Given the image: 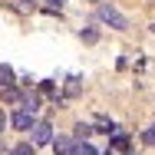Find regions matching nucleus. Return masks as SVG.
I'll use <instances>...</instances> for the list:
<instances>
[{"instance_id":"f03ea898","label":"nucleus","mask_w":155,"mask_h":155,"mask_svg":"<svg viewBox=\"0 0 155 155\" xmlns=\"http://www.w3.org/2000/svg\"><path fill=\"white\" fill-rule=\"evenodd\" d=\"M30 135H33V149L53 142V129H50V122H43V119H36V122L30 125Z\"/></svg>"},{"instance_id":"0eeeda50","label":"nucleus","mask_w":155,"mask_h":155,"mask_svg":"<svg viewBox=\"0 0 155 155\" xmlns=\"http://www.w3.org/2000/svg\"><path fill=\"white\" fill-rule=\"evenodd\" d=\"M79 40H83V43H96V40H99V33H96L93 23H86V27L79 30Z\"/></svg>"},{"instance_id":"39448f33","label":"nucleus","mask_w":155,"mask_h":155,"mask_svg":"<svg viewBox=\"0 0 155 155\" xmlns=\"http://www.w3.org/2000/svg\"><path fill=\"white\" fill-rule=\"evenodd\" d=\"M3 3L17 13H33V0H3Z\"/></svg>"},{"instance_id":"1a4fd4ad","label":"nucleus","mask_w":155,"mask_h":155,"mask_svg":"<svg viewBox=\"0 0 155 155\" xmlns=\"http://www.w3.org/2000/svg\"><path fill=\"white\" fill-rule=\"evenodd\" d=\"M0 86H13V69L7 63H0Z\"/></svg>"},{"instance_id":"f257e3e1","label":"nucleus","mask_w":155,"mask_h":155,"mask_svg":"<svg viewBox=\"0 0 155 155\" xmlns=\"http://www.w3.org/2000/svg\"><path fill=\"white\" fill-rule=\"evenodd\" d=\"M99 20H106V23L116 27V30H129V20H125L112 3H99Z\"/></svg>"},{"instance_id":"423d86ee","label":"nucleus","mask_w":155,"mask_h":155,"mask_svg":"<svg viewBox=\"0 0 155 155\" xmlns=\"http://www.w3.org/2000/svg\"><path fill=\"white\" fill-rule=\"evenodd\" d=\"M0 99H3V102H17V99H20V89H17V86H0Z\"/></svg>"},{"instance_id":"7ed1b4c3","label":"nucleus","mask_w":155,"mask_h":155,"mask_svg":"<svg viewBox=\"0 0 155 155\" xmlns=\"http://www.w3.org/2000/svg\"><path fill=\"white\" fill-rule=\"evenodd\" d=\"M53 152L56 155H76V142L69 135H60V139H53Z\"/></svg>"},{"instance_id":"9d476101","label":"nucleus","mask_w":155,"mask_h":155,"mask_svg":"<svg viewBox=\"0 0 155 155\" xmlns=\"http://www.w3.org/2000/svg\"><path fill=\"white\" fill-rule=\"evenodd\" d=\"M112 145H116L119 152H129V135H125V132H116V139H112Z\"/></svg>"},{"instance_id":"f3484780","label":"nucleus","mask_w":155,"mask_h":155,"mask_svg":"<svg viewBox=\"0 0 155 155\" xmlns=\"http://www.w3.org/2000/svg\"><path fill=\"white\" fill-rule=\"evenodd\" d=\"M109 155H112V152H109Z\"/></svg>"},{"instance_id":"20e7f679","label":"nucleus","mask_w":155,"mask_h":155,"mask_svg":"<svg viewBox=\"0 0 155 155\" xmlns=\"http://www.w3.org/2000/svg\"><path fill=\"white\" fill-rule=\"evenodd\" d=\"M33 125V116L27 112V109H20V112H13V129H20V132H27Z\"/></svg>"},{"instance_id":"4468645a","label":"nucleus","mask_w":155,"mask_h":155,"mask_svg":"<svg viewBox=\"0 0 155 155\" xmlns=\"http://www.w3.org/2000/svg\"><path fill=\"white\" fill-rule=\"evenodd\" d=\"M66 96H79V79H76V76L69 79V86H66Z\"/></svg>"},{"instance_id":"dca6fc26","label":"nucleus","mask_w":155,"mask_h":155,"mask_svg":"<svg viewBox=\"0 0 155 155\" xmlns=\"http://www.w3.org/2000/svg\"><path fill=\"white\" fill-rule=\"evenodd\" d=\"M152 33H155V23H152Z\"/></svg>"},{"instance_id":"6e6552de","label":"nucleus","mask_w":155,"mask_h":155,"mask_svg":"<svg viewBox=\"0 0 155 155\" xmlns=\"http://www.w3.org/2000/svg\"><path fill=\"white\" fill-rule=\"evenodd\" d=\"M23 109L33 116V112L40 109V96H36V93H27V96H23Z\"/></svg>"},{"instance_id":"9b49d317","label":"nucleus","mask_w":155,"mask_h":155,"mask_svg":"<svg viewBox=\"0 0 155 155\" xmlns=\"http://www.w3.org/2000/svg\"><path fill=\"white\" fill-rule=\"evenodd\" d=\"M10 155H33V145H30V142H20V145H13Z\"/></svg>"},{"instance_id":"ddd939ff","label":"nucleus","mask_w":155,"mask_h":155,"mask_svg":"<svg viewBox=\"0 0 155 155\" xmlns=\"http://www.w3.org/2000/svg\"><path fill=\"white\" fill-rule=\"evenodd\" d=\"M76 155H99V152H96L89 142H83V145H76Z\"/></svg>"},{"instance_id":"2eb2a0df","label":"nucleus","mask_w":155,"mask_h":155,"mask_svg":"<svg viewBox=\"0 0 155 155\" xmlns=\"http://www.w3.org/2000/svg\"><path fill=\"white\" fill-rule=\"evenodd\" d=\"M3 125H7V112L0 109V132H3Z\"/></svg>"},{"instance_id":"f8f14e48","label":"nucleus","mask_w":155,"mask_h":155,"mask_svg":"<svg viewBox=\"0 0 155 155\" xmlns=\"http://www.w3.org/2000/svg\"><path fill=\"white\" fill-rule=\"evenodd\" d=\"M142 142H145V145H152V149H155V125H149V129H145V135H142Z\"/></svg>"}]
</instances>
